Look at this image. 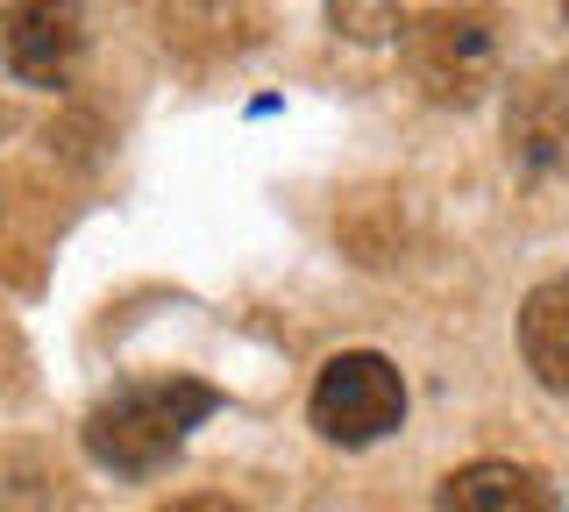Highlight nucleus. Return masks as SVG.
I'll return each instance as SVG.
<instances>
[{
  "label": "nucleus",
  "mask_w": 569,
  "mask_h": 512,
  "mask_svg": "<svg viewBox=\"0 0 569 512\" xmlns=\"http://www.w3.org/2000/svg\"><path fill=\"white\" fill-rule=\"evenodd\" d=\"M213 405H221V392L200 384V378H136V384L107 392L93 413H86L79 441H86V455H93L100 470L150 476L186 449V434L200 428Z\"/></svg>",
  "instance_id": "1"
},
{
  "label": "nucleus",
  "mask_w": 569,
  "mask_h": 512,
  "mask_svg": "<svg viewBox=\"0 0 569 512\" xmlns=\"http://www.w3.org/2000/svg\"><path fill=\"white\" fill-rule=\"evenodd\" d=\"M307 413L335 449H370V441H385L406 420V378L378 349H342V357L320 370Z\"/></svg>",
  "instance_id": "2"
},
{
  "label": "nucleus",
  "mask_w": 569,
  "mask_h": 512,
  "mask_svg": "<svg viewBox=\"0 0 569 512\" xmlns=\"http://www.w3.org/2000/svg\"><path fill=\"white\" fill-rule=\"evenodd\" d=\"M406 64L435 100L470 108L498 79V22L485 8H435L420 22H406Z\"/></svg>",
  "instance_id": "3"
},
{
  "label": "nucleus",
  "mask_w": 569,
  "mask_h": 512,
  "mask_svg": "<svg viewBox=\"0 0 569 512\" xmlns=\"http://www.w3.org/2000/svg\"><path fill=\"white\" fill-rule=\"evenodd\" d=\"M86 58V8L79 0H14L0 8V72L14 86H58L79 72Z\"/></svg>",
  "instance_id": "4"
},
{
  "label": "nucleus",
  "mask_w": 569,
  "mask_h": 512,
  "mask_svg": "<svg viewBox=\"0 0 569 512\" xmlns=\"http://www.w3.org/2000/svg\"><path fill=\"white\" fill-rule=\"evenodd\" d=\"M506 157L527 171V179H548V171L569 157V72H533L527 86H512Z\"/></svg>",
  "instance_id": "5"
},
{
  "label": "nucleus",
  "mask_w": 569,
  "mask_h": 512,
  "mask_svg": "<svg viewBox=\"0 0 569 512\" xmlns=\"http://www.w3.org/2000/svg\"><path fill=\"white\" fill-rule=\"evenodd\" d=\"M520 357L548 392L569 399V271L527 292L520 307Z\"/></svg>",
  "instance_id": "6"
},
{
  "label": "nucleus",
  "mask_w": 569,
  "mask_h": 512,
  "mask_svg": "<svg viewBox=\"0 0 569 512\" xmlns=\"http://www.w3.org/2000/svg\"><path fill=\"white\" fill-rule=\"evenodd\" d=\"M441 512H556V499L527 463H470L441 484Z\"/></svg>",
  "instance_id": "7"
},
{
  "label": "nucleus",
  "mask_w": 569,
  "mask_h": 512,
  "mask_svg": "<svg viewBox=\"0 0 569 512\" xmlns=\"http://www.w3.org/2000/svg\"><path fill=\"white\" fill-rule=\"evenodd\" d=\"M335 8V29L356 43H385V37H399V8L391 0H328Z\"/></svg>",
  "instance_id": "8"
},
{
  "label": "nucleus",
  "mask_w": 569,
  "mask_h": 512,
  "mask_svg": "<svg viewBox=\"0 0 569 512\" xmlns=\"http://www.w3.org/2000/svg\"><path fill=\"white\" fill-rule=\"evenodd\" d=\"M171 512H242V505H228V499H213V491H200V499H186V505H171Z\"/></svg>",
  "instance_id": "9"
},
{
  "label": "nucleus",
  "mask_w": 569,
  "mask_h": 512,
  "mask_svg": "<svg viewBox=\"0 0 569 512\" xmlns=\"http://www.w3.org/2000/svg\"><path fill=\"white\" fill-rule=\"evenodd\" d=\"M562 14H569V0H562Z\"/></svg>",
  "instance_id": "10"
}]
</instances>
